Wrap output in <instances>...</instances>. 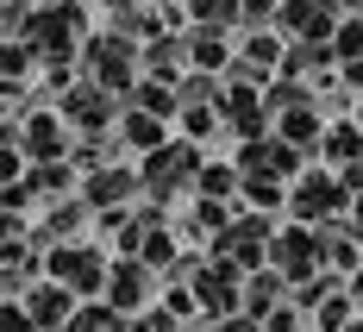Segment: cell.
Listing matches in <instances>:
<instances>
[{
  "label": "cell",
  "instance_id": "obj_1",
  "mask_svg": "<svg viewBox=\"0 0 363 332\" xmlns=\"http://www.w3.org/2000/svg\"><path fill=\"white\" fill-rule=\"evenodd\" d=\"M63 314H69V289H38L26 307V320H63Z\"/></svg>",
  "mask_w": 363,
  "mask_h": 332
},
{
  "label": "cell",
  "instance_id": "obj_5",
  "mask_svg": "<svg viewBox=\"0 0 363 332\" xmlns=\"http://www.w3.org/2000/svg\"><path fill=\"white\" fill-rule=\"evenodd\" d=\"M113 295H119V307H132V295H138V270H119V289H113Z\"/></svg>",
  "mask_w": 363,
  "mask_h": 332
},
{
  "label": "cell",
  "instance_id": "obj_3",
  "mask_svg": "<svg viewBox=\"0 0 363 332\" xmlns=\"http://www.w3.org/2000/svg\"><path fill=\"white\" fill-rule=\"evenodd\" d=\"M276 251H282V258H276L282 270H307V263H313V258H307V232H294V238H282Z\"/></svg>",
  "mask_w": 363,
  "mask_h": 332
},
{
  "label": "cell",
  "instance_id": "obj_2",
  "mask_svg": "<svg viewBox=\"0 0 363 332\" xmlns=\"http://www.w3.org/2000/svg\"><path fill=\"white\" fill-rule=\"evenodd\" d=\"M57 276H69V282L88 289V282H101V263L94 258H57Z\"/></svg>",
  "mask_w": 363,
  "mask_h": 332
},
{
  "label": "cell",
  "instance_id": "obj_4",
  "mask_svg": "<svg viewBox=\"0 0 363 332\" xmlns=\"http://www.w3.org/2000/svg\"><path fill=\"white\" fill-rule=\"evenodd\" d=\"M332 207V188L320 182V188H301V214H326Z\"/></svg>",
  "mask_w": 363,
  "mask_h": 332
}]
</instances>
